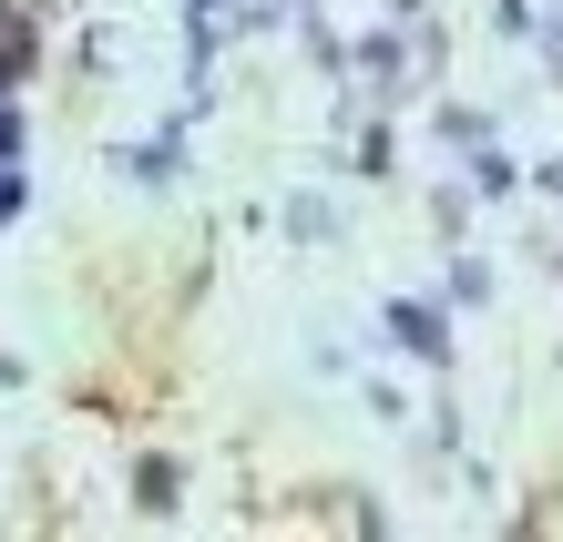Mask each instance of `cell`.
<instances>
[]
</instances>
